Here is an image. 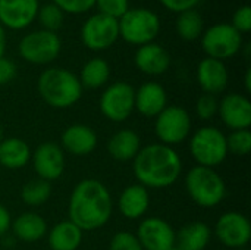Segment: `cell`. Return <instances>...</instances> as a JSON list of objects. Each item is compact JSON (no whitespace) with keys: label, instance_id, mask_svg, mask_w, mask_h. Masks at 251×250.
<instances>
[{"label":"cell","instance_id":"19","mask_svg":"<svg viewBox=\"0 0 251 250\" xmlns=\"http://www.w3.org/2000/svg\"><path fill=\"white\" fill-rule=\"evenodd\" d=\"M171 62L172 59L169 52L156 41L137 47L134 55V63L137 69L150 77L163 75L169 69Z\"/></svg>","mask_w":251,"mask_h":250},{"label":"cell","instance_id":"10","mask_svg":"<svg viewBox=\"0 0 251 250\" xmlns=\"http://www.w3.org/2000/svg\"><path fill=\"white\" fill-rule=\"evenodd\" d=\"M100 112L112 122L126 121L135 111V88L125 81H118L106 87L100 97Z\"/></svg>","mask_w":251,"mask_h":250},{"label":"cell","instance_id":"9","mask_svg":"<svg viewBox=\"0 0 251 250\" xmlns=\"http://www.w3.org/2000/svg\"><path fill=\"white\" fill-rule=\"evenodd\" d=\"M191 127L193 121L185 108L178 105H168L156 116L154 133L162 144L174 147L190 137Z\"/></svg>","mask_w":251,"mask_h":250},{"label":"cell","instance_id":"38","mask_svg":"<svg viewBox=\"0 0 251 250\" xmlns=\"http://www.w3.org/2000/svg\"><path fill=\"white\" fill-rule=\"evenodd\" d=\"M18 74V68L15 65L13 60L4 57H0V85L9 84L10 81H13V78Z\"/></svg>","mask_w":251,"mask_h":250},{"label":"cell","instance_id":"13","mask_svg":"<svg viewBox=\"0 0 251 250\" xmlns=\"http://www.w3.org/2000/svg\"><path fill=\"white\" fill-rule=\"evenodd\" d=\"M32 168L38 178L44 181H56L65 172V152L56 143H41L31 155Z\"/></svg>","mask_w":251,"mask_h":250},{"label":"cell","instance_id":"44","mask_svg":"<svg viewBox=\"0 0 251 250\" xmlns=\"http://www.w3.org/2000/svg\"><path fill=\"white\" fill-rule=\"evenodd\" d=\"M4 250H10V249H4Z\"/></svg>","mask_w":251,"mask_h":250},{"label":"cell","instance_id":"31","mask_svg":"<svg viewBox=\"0 0 251 250\" xmlns=\"http://www.w3.org/2000/svg\"><path fill=\"white\" fill-rule=\"evenodd\" d=\"M228 153L237 156H247L251 150V131L249 130H235L226 136Z\"/></svg>","mask_w":251,"mask_h":250},{"label":"cell","instance_id":"18","mask_svg":"<svg viewBox=\"0 0 251 250\" xmlns=\"http://www.w3.org/2000/svg\"><path fill=\"white\" fill-rule=\"evenodd\" d=\"M59 146L72 156H88L97 147V134L85 124H72L63 130Z\"/></svg>","mask_w":251,"mask_h":250},{"label":"cell","instance_id":"25","mask_svg":"<svg viewBox=\"0 0 251 250\" xmlns=\"http://www.w3.org/2000/svg\"><path fill=\"white\" fill-rule=\"evenodd\" d=\"M212 240V230L206 222H188L175 231V245L182 250H204Z\"/></svg>","mask_w":251,"mask_h":250},{"label":"cell","instance_id":"8","mask_svg":"<svg viewBox=\"0 0 251 250\" xmlns=\"http://www.w3.org/2000/svg\"><path fill=\"white\" fill-rule=\"evenodd\" d=\"M200 40L206 57H212L222 62L235 57L243 50L244 44L243 34H240L228 22H219L206 28Z\"/></svg>","mask_w":251,"mask_h":250},{"label":"cell","instance_id":"17","mask_svg":"<svg viewBox=\"0 0 251 250\" xmlns=\"http://www.w3.org/2000/svg\"><path fill=\"white\" fill-rule=\"evenodd\" d=\"M196 77L203 93L213 96L224 93L229 83V72L225 62L212 57H204L199 62Z\"/></svg>","mask_w":251,"mask_h":250},{"label":"cell","instance_id":"22","mask_svg":"<svg viewBox=\"0 0 251 250\" xmlns=\"http://www.w3.org/2000/svg\"><path fill=\"white\" fill-rule=\"evenodd\" d=\"M13 237L24 243H35L47 236L46 220L35 212H24L10 224Z\"/></svg>","mask_w":251,"mask_h":250},{"label":"cell","instance_id":"2","mask_svg":"<svg viewBox=\"0 0 251 250\" xmlns=\"http://www.w3.org/2000/svg\"><path fill=\"white\" fill-rule=\"evenodd\" d=\"M134 175L146 189H166L174 186L182 174V159L174 147L162 143L141 147L134 158Z\"/></svg>","mask_w":251,"mask_h":250},{"label":"cell","instance_id":"20","mask_svg":"<svg viewBox=\"0 0 251 250\" xmlns=\"http://www.w3.org/2000/svg\"><path fill=\"white\" fill-rule=\"evenodd\" d=\"M168 106V93L156 81H147L135 90V111L146 118H156Z\"/></svg>","mask_w":251,"mask_h":250},{"label":"cell","instance_id":"28","mask_svg":"<svg viewBox=\"0 0 251 250\" xmlns=\"http://www.w3.org/2000/svg\"><path fill=\"white\" fill-rule=\"evenodd\" d=\"M175 29L179 38H182L184 41H196L201 37L204 31V19L197 9L178 13Z\"/></svg>","mask_w":251,"mask_h":250},{"label":"cell","instance_id":"1","mask_svg":"<svg viewBox=\"0 0 251 250\" xmlns=\"http://www.w3.org/2000/svg\"><path fill=\"white\" fill-rule=\"evenodd\" d=\"M113 214L110 190L96 178L81 180L69 196L68 220L82 231L103 228Z\"/></svg>","mask_w":251,"mask_h":250},{"label":"cell","instance_id":"4","mask_svg":"<svg viewBox=\"0 0 251 250\" xmlns=\"http://www.w3.org/2000/svg\"><path fill=\"white\" fill-rule=\"evenodd\" d=\"M184 183L190 199L200 208H216L226 197V184L215 168L196 165L187 172Z\"/></svg>","mask_w":251,"mask_h":250},{"label":"cell","instance_id":"7","mask_svg":"<svg viewBox=\"0 0 251 250\" xmlns=\"http://www.w3.org/2000/svg\"><path fill=\"white\" fill-rule=\"evenodd\" d=\"M62 52V40L57 32L35 29L26 32L18 43L19 56L31 65H50Z\"/></svg>","mask_w":251,"mask_h":250},{"label":"cell","instance_id":"37","mask_svg":"<svg viewBox=\"0 0 251 250\" xmlns=\"http://www.w3.org/2000/svg\"><path fill=\"white\" fill-rule=\"evenodd\" d=\"M201 0H159V3L172 13H182L191 9H196Z\"/></svg>","mask_w":251,"mask_h":250},{"label":"cell","instance_id":"12","mask_svg":"<svg viewBox=\"0 0 251 250\" xmlns=\"http://www.w3.org/2000/svg\"><path fill=\"white\" fill-rule=\"evenodd\" d=\"M216 239L229 249H243L251 239V224L249 218L237 211L222 214L215 225Z\"/></svg>","mask_w":251,"mask_h":250},{"label":"cell","instance_id":"36","mask_svg":"<svg viewBox=\"0 0 251 250\" xmlns=\"http://www.w3.org/2000/svg\"><path fill=\"white\" fill-rule=\"evenodd\" d=\"M231 25L240 32V34H249L251 31V7L249 4H243L237 7V10L232 15Z\"/></svg>","mask_w":251,"mask_h":250},{"label":"cell","instance_id":"29","mask_svg":"<svg viewBox=\"0 0 251 250\" xmlns=\"http://www.w3.org/2000/svg\"><path fill=\"white\" fill-rule=\"evenodd\" d=\"M51 196V183L41 178L28 181L21 189V200L31 208L43 206Z\"/></svg>","mask_w":251,"mask_h":250},{"label":"cell","instance_id":"39","mask_svg":"<svg viewBox=\"0 0 251 250\" xmlns=\"http://www.w3.org/2000/svg\"><path fill=\"white\" fill-rule=\"evenodd\" d=\"M10 224H12L10 212L4 205L0 203V239L10 231Z\"/></svg>","mask_w":251,"mask_h":250},{"label":"cell","instance_id":"15","mask_svg":"<svg viewBox=\"0 0 251 250\" xmlns=\"http://www.w3.org/2000/svg\"><path fill=\"white\" fill-rule=\"evenodd\" d=\"M40 9V0H0V25L4 29L21 31L28 28Z\"/></svg>","mask_w":251,"mask_h":250},{"label":"cell","instance_id":"6","mask_svg":"<svg viewBox=\"0 0 251 250\" xmlns=\"http://www.w3.org/2000/svg\"><path fill=\"white\" fill-rule=\"evenodd\" d=\"M190 153L197 165L216 168L228 156L226 136L213 125H204L196 130L190 137Z\"/></svg>","mask_w":251,"mask_h":250},{"label":"cell","instance_id":"11","mask_svg":"<svg viewBox=\"0 0 251 250\" xmlns=\"http://www.w3.org/2000/svg\"><path fill=\"white\" fill-rule=\"evenodd\" d=\"M79 35L87 49L93 52L107 50L119 40L118 19L96 12L82 22Z\"/></svg>","mask_w":251,"mask_h":250},{"label":"cell","instance_id":"41","mask_svg":"<svg viewBox=\"0 0 251 250\" xmlns=\"http://www.w3.org/2000/svg\"><path fill=\"white\" fill-rule=\"evenodd\" d=\"M244 88L247 91V94L251 93V68H247L246 74H244Z\"/></svg>","mask_w":251,"mask_h":250},{"label":"cell","instance_id":"16","mask_svg":"<svg viewBox=\"0 0 251 250\" xmlns=\"http://www.w3.org/2000/svg\"><path fill=\"white\" fill-rule=\"evenodd\" d=\"M218 115L232 131L249 130L251 125L250 99L240 93H229L219 100Z\"/></svg>","mask_w":251,"mask_h":250},{"label":"cell","instance_id":"24","mask_svg":"<svg viewBox=\"0 0 251 250\" xmlns=\"http://www.w3.org/2000/svg\"><path fill=\"white\" fill-rule=\"evenodd\" d=\"M32 150L28 143L18 137L4 139L0 143V167L6 169H21L31 162Z\"/></svg>","mask_w":251,"mask_h":250},{"label":"cell","instance_id":"33","mask_svg":"<svg viewBox=\"0 0 251 250\" xmlns=\"http://www.w3.org/2000/svg\"><path fill=\"white\" fill-rule=\"evenodd\" d=\"M94 7L97 9L99 13L119 19L128 12L131 6H129V0H96Z\"/></svg>","mask_w":251,"mask_h":250},{"label":"cell","instance_id":"42","mask_svg":"<svg viewBox=\"0 0 251 250\" xmlns=\"http://www.w3.org/2000/svg\"><path fill=\"white\" fill-rule=\"evenodd\" d=\"M4 140V131H3V127L0 125V143Z\"/></svg>","mask_w":251,"mask_h":250},{"label":"cell","instance_id":"14","mask_svg":"<svg viewBox=\"0 0 251 250\" xmlns=\"http://www.w3.org/2000/svg\"><path fill=\"white\" fill-rule=\"evenodd\" d=\"M144 250H169L175 245V230L159 217L144 218L135 233Z\"/></svg>","mask_w":251,"mask_h":250},{"label":"cell","instance_id":"32","mask_svg":"<svg viewBox=\"0 0 251 250\" xmlns=\"http://www.w3.org/2000/svg\"><path fill=\"white\" fill-rule=\"evenodd\" d=\"M219 100L213 94L203 93L196 102V115L201 121H212L218 115Z\"/></svg>","mask_w":251,"mask_h":250},{"label":"cell","instance_id":"21","mask_svg":"<svg viewBox=\"0 0 251 250\" xmlns=\"http://www.w3.org/2000/svg\"><path fill=\"white\" fill-rule=\"evenodd\" d=\"M150 208V193L149 189L135 183L126 186L118 199V209L126 220L143 218Z\"/></svg>","mask_w":251,"mask_h":250},{"label":"cell","instance_id":"30","mask_svg":"<svg viewBox=\"0 0 251 250\" xmlns=\"http://www.w3.org/2000/svg\"><path fill=\"white\" fill-rule=\"evenodd\" d=\"M35 21H38V24L41 25V29L57 32L63 27L65 13L56 4L50 1V3H44L40 6Z\"/></svg>","mask_w":251,"mask_h":250},{"label":"cell","instance_id":"5","mask_svg":"<svg viewBox=\"0 0 251 250\" xmlns=\"http://www.w3.org/2000/svg\"><path fill=\"white\" fill-rule=\"evenodd\" d=\"M119 38L131 46H144L153 43L162 29L159 15L147 7H129L128 12L118 19Z\"/></svg>","mask_w":251,"mask_h":250},{"label":"cell","instance_id":"26","mask_svg":"<svg viewBox=\"0 0 251 250\" xmlns=\"http://www.w3.org/2000/svg\"><path fill=\"white\" fill-rule=\"evenodd\" d=\"M84 231L69 220L60 221L47 233V243L51 250H78L82 243Z\"/></svg>","mask_w":251,"mask_h":250},{"label":"cell","instance_id":"45","mask_svg":"<svg viewBox=\"0 0 251 250\" xmlns=\"http://www.w3.org/2000/svg\"><path fill=\"white\" fill-rule=\"evenodd\" d=\"M0 169H1V167H0Z\"/></svg>","mask_w":251,"mask_h":250},{"label":"cell","instance_id":"35","mask_svg":"<svg viewBox=\"0 0 251 250\" xmlns=\"http://www.w3.org/2000/svg\"><path fill=\"white\" fill-rule=\"evenodd\" d=\"M109 250H144L131 231H118L109 243Z\"/></svg>","mask_w":251,"mask_h":250},{"label":"cell","instance_id":"27","mask_svg":"<svg viewBox=\"0 0 251 250\" xmlns=\"http://www.w3.org/2000/svg\"><path fill=\"white\" fill-rule=\"evenodd\" d=\"M78 78L82 88L99 90L104 87L110 78V65L103 57H93L82 65Z\"/></svg>","mask_w":251,"mask_h":250},{"label":"cell","instance_id":"40","mask_svg":"<svg viewBox=\"0 0 251 250\" xmlns=\"http://www.w3.org/2000/svg\"><path fill=\"white\" fill-rule=\"evenodd\" d=\"M6 49H7V34L4 27L0 25V57H4Z\"/></svg>","mask_w":251,"mask_h":250},{"label":"cell","instance_id":"23","mask_svg":"<svg viewBox=\"0 0 251 250\" xmlns=\"http://www.w3.org/2000/svg\"><path fill=\"white\" fill-rule=\"evenodd\" d=\"M141 150V139L137 131L131 128H122L116 131L107 141V152L110 158L119 162L134 161Z\"/></svg>","mask_w":251,"mask_h":250},{"label":"cell","instance_id":"43","mask_svg":"<svg viewBox=\"0 0 251 250\" xmlns=\"http://www.w3.org/2000/svg\"><path fill=\"white\" fill-rule=\"evenodd\" d=\"M169 250H182V249H181L179 246H176V245H174V246H172V248H171V249H169Z\"/></svg>","mask_w":251,"mask_h":250},{"label":"cell","instance_id":"34","mask_svg":"<svg viewBox=\"0 0 251 250\" xmlns=\"http://www.w3.org/2000/svg\"><path fill=\"white\" fill-rule=\"evenodd\" d=\"M65 15H84L94 9L96 0H51Z\"/></svg>","mask_w":251,"mask_h":250},{"label":"cell","instance_id":"3","mask_svg":"<svg viewBox=\"0 0 251 250\" xmlns=\"http://www.w3.org/2000/svg\"><path fill=\"white\" fill-rule=\"evenodd\" d=\"M37 90L46 105L54 109H68L82 97V85L75 72L51 66L44 69L37 80Z\"/></svg>","mask_w":251,"mask_h":250}]
</instances>
